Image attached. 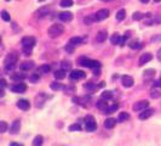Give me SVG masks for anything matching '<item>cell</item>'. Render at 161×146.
<instances>
[{"mask_svg":"<svg viewBox=\"0 0 161 146\" xmlns=\"http://www.w3.org/2000/svg\"><path fill=\"white\" fill-rule=\"evenodd\" d=\"M127 119H130V114L127 112H120L119 113V117H118L119 122H126Z\"/></svg>","mask_w":161,"mask_h":146,"instance_id":"obj_25","label":"cell"},{"mask_svg":"<svg viewBox=\"0 0 161 146\" xmlns=\"http://www.w3.org/2000/svg\"><path fill=\"white\" fill-rule=\"evenodd\" d=\"M5 2H10V0H5Z\"/></svg>","mask_w":161,"mask_h":146,"instance_id":"obj_58","label":"cell"},{"mask_svg":"<svg viewBox=\"0 0 161 146\" xmlns=\"http://www.w3.org/2000/svg\"><path fill=\"white\" fill-rule=\"evenodd\" d=\"M154 2H155V3H160V2H161V0H154Z\"/></svg>","mask_w":161,"mask_h":146,"instance_id":"obj_54","label":"cell"},{"mask_svg":"<svg viewBox=\"0 0 161 146\" xmlns=\"http://www.w3.org/2000/svg\"><path fill=\"white\" fill-rule=\"evenodd\" d=\"M61 6L62 8H70V6H73V2L71 0H62Z\"/></svg>","mask_w":161,"mask_h":146,"instance_id":"obj_34","label":"cell"},{"mask_svg":"<svg viewBox=\"0 0 161 146\" xmlns=\"http://www.w3.org/2000/svg\"><path fill=\"white\" fill-rule=\"evenodd\" d=\"M10 146H23L22 144H18V142H12Z\"/></svg>","mask_w":161,"mask_h":146,"instance_id":"obj_52","label":"cell"},{"mask_svg":"<svg viewBox=\"0 0 161 146\" xmlns=\"http://www.w3.org/2000/svg\"><path fill=\"white\" fill-rule=\"evenodd\" d=\"M53 146H64V145H53Z\"/></svg>","mask_w":161,"mask_h":146,"instance_id":"obj_56","label":"cell"},{"mask_svg":"<svg viewBox=\"0 0 161 146\" xmlns=\"http://www.w3.org/2000/svg\"><path fill=\"white\" fill-rule=\"evenodd\" d=\"M118 108H119V105H118V104H114L113 106L108 107V108L106 110V112H104V113H113V112H115Z\"/></svg>","mask_w":161,"mask_h":146,"instance_id":"obj_33","label":"cell"},{"mask_svg":"<svg viewBox=\"0 0 161 146\" xmlns=\"http://www.w3.org/2000/svg\"><path fill=\"white\" fill-rule=\"evenodd\" d=\"M11 91L12 93H24L26 90H27V85L24 84V83H17V84H14V85H11Z\"/></svg>","mask_w":161,"mask_h":146,"instance_id":"obj_9","label":"cell"},{"mask_svg":"<svg viewBox=\"0 0 161 146\" xmlns=\"http://www.w3.org/2000/svg\"><path fill=\"white\" fill-rule=\"evenodd\" d=\"M35 44H36V40L34 37H24L22 39V46L23 48H32L33 49V46Z\"/></svg>","mask_w":161,"mask_h":146,"instance_id":"obj_7","label":"cell"},{"mask_svg":"<svg viewBox=\"0 0 161 146\" xmlns=\"http://www.w3.org/2000/svg\"><path fill=\"white\" fill-rule=\"evenodd\" d=\"M64 77H65V71H64V69H58V71L55 72V78H56V79L61 81V79H63Z\"/></svg>","mask_w":161,"mask_h":146,"instance_id":"obj_24","label":"cell"},{"mask_svg":"<svg viewBox=\"0 0 161 146\" xmlns=\"http://www.w3.org/2000/svg\"><path fill=\"white\" fill-rule=\"evenodd\" d=\"M128 37H130V33H126V35H124V37L121 38V40H120V45H121V46L125 45V43H126V40H127Z\"/></svg>","mask_w":161,"mask_h":146,"instance_id":"obj_41","label":"cell"},{"mask_svg":"<svg viewBox=\"0 0 161 146\" xmlns=\"http://www.w3.org/2000/svg\"><path fill=\"white\" fill-rule=\"evenodd\" d=\"M85 128L87 131H95L97 129V123H96L93 116H86L85 117Z\"/></svg>","mask_w":161,"mask_h":146,"instance_id":"obj_3","label":"cell"},{"mask_svg":"<svg viewBox=\"0 0 161 146\" xmlns=\"http://www.w3.org/2000/svg\"><path fill=\"white\" fill-rule=\"evenodd\" d=\"M112 98H113V93L112 91H104V93H102V99L103 100H109Z\"/></svg>","mask_w":161,"mask_h":146,"instance_id":"obj_37","label":"cell"},{"mask_svg":"<svg viewBox=\"0 0 161 146\" xmlns=\"http://www.w3.org/2000/svg\"><path fill=\"white\" fill-rule=\"evenodd\" d=\"M23 52L26 56H29L32 54V48H23Z\"/></svg>","mask_w":161,"mask_h":146,"instance_id":"obj_43","label":"cell"},{"mask_svg":"<svg viewBox=\"0 0 161 146\" xmlns=\"http://www.w3.org/2000/svg\"><path fill=\"white\" fill-rule=\"evenodd\" d=\"M156 57H157V60L161 62V48L157 50V52H156Z\"/></svg>","mask_w":161,"mask_h":146,"instance_id":"obj_49","label":"cell"},{"mask_svg":"<svg viewBox=\"0 0 161 146\" xmlns=\"http://www.w3.org/2000/svg\"><path fill=\"white\" fill-rule=\"evenodd\" d=\"M69 130H70V131H80V130H81V125H80V123L71 124V125L69 127Z\"/></svg>","mask_w":161,"mask_h":146,"instance_id":"obj_31","label":"cell"},{"mask_svg":"<svg viewBox=\"0 0 161 146\" xmlns=\"http://www.w3.org/2000/svg\"><path fill=\"white\" fill-rule=\"evenodd\" d=\"M20 129H21V121L20 119H16V121L12 122V124L10 127V134L16 135V134H18Z\"/></svg>","mask_w":161,"mask_h":146,"instance_id":"obj_10","label":"cell"},{"mask_svg":"<svg viewBox=\"0 0 161 146\" xmlns=\"http://www.w3.org/2000/svg\"><path fill=\"white\" fill-rule=\"evenodd\" d=\"M107 37H108L107 31H101V32L97 34V37H96V41H97V43H103V41L107 39Z\"/></svg>","mask_w":161,"mask_h":146,"instance_id":"obj_18","label":"cell"},{"mask_svg":"<svg viewBox=\"0 0 161 146\" xmlns=\"http://www.w3.org/2000/svg\"><path fill=\"white\" fill-rule=\"evenodd\" d=\"M148 106H149V101H148V100H140V101H138V102H136V104L133 105V111H136V112H142V111L147 110Z\"/></svg>","mask_w":161,"mask_h":146,"instance_id":"obj_5","label":"cell"},{"mask_svg":"<svg viewBox=\"0 0 161 146\" xmlns=\"http://www.w3.org/2000/svg\"><path fill=\"white\" fill-rule=\"evenodd\" d=\"M79 63L84 66V67H89V68H99L101 67V62L97 60H91L87 57H80L79 58Z\"/></svg>","mask_w":161,"mask_h":146,"instance_id":"obj_2","label":"cell"},{"mask_svg":"<svg viewBox=\"0 0 161 146\" xmlns=\"http://www.w3.org/2000/svg\"><path fill=\"white\" fill-rule=\"evenodd\" d=\"M43 142H44V138L41 135H36L33 140V146H43Z\"/></svg>","mask_w":161,"mask_h":146,"instance_id":"obj_23","label":"cell"},{"mask_svg":"<svg viewBox=\"0 0 161 146\" xmlns=\"http://www.w3.org/2000/svg\"><path fill=\"white\" fill-rule=\"evenodd\" d=\"M125 17H126V10L121 9V10H119V11L116 12V20H118V21H122Z\"/></svg>","mask_w":161,"mask_h":146,"instance_id":"obj_27","label":"cell"},{"mask_svg":"<svg viewBox=\"0 0 161 146\" xmlns=\"http://www.w3.org/2000/svg\"><path fill=\"white\" fill-rule=\"evenodd\" d=\"M69 76H70V78H71L73 81H80V79H84V78L86 77L85 72L79 71V69H74V71H71V73H70Z\"/></svg>","mask_w":161,"mask_h":146,"instance_id":"obj_6","label":"cell"},{"mask_svg":"<svg viewBox=\"0 0 161 146\" xmlns=\"http://www.w3.org/2000/svg\"><path fill=\"white\" fill-rule=\"evenodd\" d=\"M155 76V71L154 69H147L145 72H144V77L145 78H151V77H154Z\"/></svg>","mask_w":161,"mask_h":146,"instance_id":"obj_35","label":"cell"},{"mask_svg":"<svg viewBox=\"0 0 161 146\" xmlns=\"http://www.w3.org/2000/svg\"><path fill=\"white\" fill-rule=\"evenodd\" d=\"M26 78V76L24 75H20V73H17V75H14L12 76V79L14 81H22V79H24Z\"/></svg>","mask_w":161,"mask_h":146,"instance_id":"obj_40","label":"cell"},{"mask_svg":"<svg viewBox=\"0 0 161 146\" xmlns=\"http://www.w3.org/2000/svg\"><path fill=\"white\" fill-rule=\"evenodd\" d=\"M71 18H73V14L71 12L64 11V12L59 14V20L63 21V22H69V21H71Z\"/></svg>","mask_w":161,"mask_h":146,"instance_id":"obj_14","label":"cell"},{"mask_svg":"<svg viewBox=\"0 0 161 146\" xmlns=\"http://www.w3.org/2000/svg\"><path fill=\"white\" fill-rule=\"evenodd\" d=\"M154 87H157V88H161V79H157L154 82Z\"/></svg>","mask_w":161,"mask_h":146,"instance_id":"obj_46","label":"cell"},{"mask_svg":"<svg viewBox=\"0 0 161 146\" xmlns=\"http://www.w3.org/2000/svg\"><path fill=\"white\" fill-rule=\"evenodd\" d=\"M38 79H39V75H38V73H35L33 77H30V81H32V82H35V81H38Z\"/></svg>","mask_w":161,"mask_h":146,"instance_id":"obj_47","label":"cell"},{"mask_svg":"<svg viewBox=\"0 0 161 146\" xmlns=\"http://www.w3.org/2000/svg\"><path fill=\"white\" fill-rule=\"evenodd\" d=\"M29 101L28 100H20V101H17V107L20 108V110H23V111H27V110H29Z\"/></svg>","mask_w":161,"mask_h":146,"instance_id":"obj_16","label":"cell"},{"mask_svg":"<svg viewBox=\"0 0 161 146\" xmlns=\"http://www.w3.org/2000/svg\"><path fill=\"white\" fill-rule=\"evenodd\" d=\"M50 69H51V67L49 65H43V66H40L36 69V73H38V75H41V73H49Z\"/></svg>","mask_w":161,"mask_h":146,"instance_id":"obj_22","label":"cell"},{"mask_svg":"<svg viewBox=\"0 0 161 146\" xmlns=\"http://www.w3.org/2000/svg\"><path fill=\"white\" fill-rule=\"evenodd\" d=\"M121 83H122V85H124L125 88H131V87L133 85L134 81H133V78L130 77V76H124V77L121 78Z\"/></svg>","mask_w":161,"mask_h":146,"instance_id":"obj_12","label":"cell"},{"mask_svg":"<svg viewBox=\"0 0 161 146\" xmlns=\"http://www.w3.org/2000/svg\"><path fill=\"white\" fill-rule=\"evenodd\" d=\"M93 73H95V76H97V77H98V76L101 75V71H99V69H96Z\"/></svg>","mask_w":161,"mask_h":146,"instance_id":"obj_51","label":"cell"},{"mask_svg":"<svg viewBox=\"0 0 161 146\" xmlns=\"http://www.w3.org/2000/svg\"><path fill=\"white\" fill-rule=\"evenodd\" d=\"M149 2V0H140V3H143V4H147Z\"/></svg>","mask_w":161,"mask_h":146,"instance_id":"obj_53","label":"cell"},{"mask_svg":"<svg viewBox=\"0 0 161 146\" xmlns=\"http://www.w3.org/2000/svg\"><path fill=\"white\" fill-rule=\"evenodd\" d=\"M153 58V55L150 52H145L139 57V66H143L144 63H148Z\"/></svg>","mask_w":161,"mask_h":146,"instance_id":"obj_13","label":"cell"},{"mask_svg":"<svg viewBox=\"0 0 161 146\" xmlns=\"http://www.w3.org/2000/svg\"><path fill=\"white\" fill-rule=\"evenodd\" d=\"M65 50H67L68 52H73V51H74V45H71V44H68V45L65 46Z\"/></svg>","mask_w":161,"mask_h":146,"instance_id":"obj_44","label":"cell"},{"mask_svg":"<svg viewBox=\"0 0 161 146\" xmlns=\"http://www.w3.org/2000/svg\"><path fill=\"white\" fill-rule=\"evenodd\" d=\"M108 16H109V10H108V9H101V10L97 11V14H96L97 21H103V20L108 18Z\"/></svg>","mask_w":161,"mask_h":146,"instance_id":"obj_11","label":"cell"},{"mask_svg":"<svg viewBox=\"0 0 161 146\" xmlns=\"http://www.w3.org/2000/svg\"><path fill=\"white\" fill-rule=\"evenodd\" d=\"M61 65H62V69H64L65 72L69 71V69H71V63L69 61H63Z\"/></svg>","mask_w":161,"mask_h":146,"instance_id":"obj_32","label":"cell"},{"mask_svg":"<svg viewBox=\"0 0 161 146\" xmlns=\"http://www.w3.org/2000/svg\"><path fill=\"white\" fill-rule=\"evenodd\" d=\"M85 23L86 25H91V23H93L95 21H97V18H96V14H93V15H90V16H87V17H85Z\"/></svg>","mask_w":161,"mask_h":146,"instance_id":"obj_29","label":"cell"},{"mask_svg":"<svg viewBox=\"0 0 161 146\" xmlns=\"http://www.w3.org/2000/svg\"><path fill=\"white\" fill-rule=\"evenodd\" d=\"M81 43H83V39L80 38V37H73V38L69 40V44H71V45H74V46L79 45V44H81Z\"/></svg>","mask_w":161,"mask_h":146,"instance_id":"obj_26","label":"cell"},{"mask_svg":"<svg viewBox=\"0 0 161 146\" xmlns=\"http://www.w3.org/2000/svg\"><path fill=\"white\" fill-rule=\"evenodd\" d=\"M153 113H154L153 108H147L139 113V119H148L150 116H153Z\"/></svg>","mask_w":161,"mask_h":146,"instance_id":"obj_15","label":"cell"},{"mask_svg":"<svg viewBox=\"0 0 161 146\" xmlns=\"http://www.w3.org/2000/svg\"><path fill=\"white\" fill-rule=\"evenodd\" d=\"M51 89L52 90H62V89H64V87L61 84V83H57V82H53V83H51Z\"/></svg>","mask_w":161,"mask_h":146,"instance_id":"obj_30","label":"cell"},{"mask_svg":"<svg viewBox=\"0 0 161 146\" xmlns=\"http://www.w3.org/2000/svg\"><path fill=\"white\" fill-rule=\"evenodd\" d=\"M63 32H64V27H63L62 25L55 23V25H52V26L49 28L47 34H49L50 38L55 39V38H57V37H59L61 34H63Z\"/></svg>","mask_w":161,"mask_h":146,"instance_id":"obj_1","label":"cell"},{"mask_svg":"<svg viewBox=\"0 0 161 146\" xmlns=\"http://www.w3.org/2000/svg\"><path fill=\"white\" fill-rule=\"evenodd\" d=\"M17 61H18V54L11 52L5 57V66L6 65H14L15 66V63H17Z\"/></svg>","mask_w":161,"mask_h":146,"instance_id":"obj_8","label":"cell"},{"mask_svg":"<svg viewBox=\"0 0 161 146\" xmlns=\"http://www.w3.org/2000/svg\"><path fill=\"white\" fill-rule=\"evenodd\" d=\"M86 88H87L89 90H93V89H96V87H95L93 84H91V83H89V84H86Z\"/></svg>","mask_w":161,"mask_h":146,"instance_id":"obj_48","label":"cell"},{"mask_svg":"<svg viewBox=\"0 0 161 146\" xmlns=\"http://www.w3.org/2000/svg\"><path fill=\"white\" fill-rule=\"evenodd\" d=\"M144 17H145V15L142 14V12H134V14H133V20H134V21H139V20H142V18H144Z\"/></svg>","mask_w":161,"mask_h":146,"instance_id":"obj_36","label":"cell"},{"mask_svg":"<svg viewBox=\"0 0 161 146\" xmlns=\"http://www.w3.org/2000/svg\"><path fill=\"white\" fill-rule=\"evenodd\" d=\"M39 2H45V0H39Z\"/></svg>","mask_w":161,"mask_h":146,"instance_id":"obj_57","label":"cell"},{"mask_svg":"<svg viewBox=\"0 0 161 146\" xmlns=\"http://www.w3.org/2000/svg\"><path fill=\"white\" fill-rule=\"evenodd\" d=\"M6 129H8V124L4 121H2L0 122V133H5Z\"/></svg>","mask_w":161,"mask_h":146,"instance_id":"obj_39","label":"cell"},{"mask_svg":"<svg viewBox=\"0 0 161 146\" xmlns=\"http://www.w3.org/2000/svg\"><path fill=\"white\" fill-rule=\"evenodd\" d=\"M120 40H121V38H120V35H119L118 33L113 34V35H112V38H110V41H112V44H113V45L120 44Z\"/></svg>","mask_w":161,"mask_h":146,"instance_id":"obj_28","label":"cell"},{"mask_svg":"<svg viewBox=\"0 0 161 146\" xmlns=\"http://www.w3.org/2000/svg\"><path fill=\"white\" fill-rule=\"evenodd\" d=\"M102 2H113V0H102Z\"/></svg>","mask_w":161,"mask_h":146,"instance_id":"obj_55","label":"cell"},{"mask_svg":"<svg viewBox=\"0 0 161 146\" xmlns=\"http://www.w3.org/2000/svg\"><path fill=\"white\" fill-rule=\"evenodd\" d=\"M115 124H116V119H114V118H108V119L104 121V127H106L107 129H112V128H114Z\"/></svg>","mask_w":161,"mask_h":146,"instance_id":"obj_19","label":"cell"},{"mask_svg":"<svg viewBox=\"0 0 161 146\" xmlns=\"http://www.w3.org/2000/svg\"><path fill=\"white\" fill-rule=\"evenodd\" d=\"M96 106H97V108H98V110L104 111V112H106V110L109 107V106H108V104H107V101H104V100H99V101H97Z\"/></svg>","mask_w":161,"mask_h":146,"instance_id":"obj_21","label":"cell"},{"mask_svg":"<svg viewBox=\"0 0 161 146\" xmlns=\"http://www.w3.org/2000/svg\"><path fill=\"white\" fill-rule=\"evenodd\" d=\"M50 10H51V8H50V6H45V8H41V9H39V11L36 12V14H38V17H44V16L49 15Z\"/></svg>","mask_w":161,"mask_h":146,"instance_id":"obj_20","label":"cell"},{"mask_svg":"<svg viewBox=\"0 0 161 146\" xmlns=\"http://www.w3.org/2000/svg\"><path fill=\"white\" fill-rule=\"evenodd\" d=\"M130 48H131V49H139V48H140V44H139L138 41H132V43L130 44Z\"/></svg>","mask_w":161,"mask_h":146,"instance_id":"obj_42","label":"cell"},{"mask_svg":"<svg viewBox=\"0 0 161 146\" xmlns=\"http://www.w3.org/2000/svg\"><path fill=\"white\" fill-rule=\"evenodd\" d=\"M47 99H49V95H46L45 93H39V94L35 96V100H34L35 107H36V108H41V107L44 106V104L46 102Z\"/></svg>","mask_w":161,"mask_h":146,"instance_id":"obj_4","label":"cell"},{"mask_svg":"<svg viewBox=\"0 0 161 146\" xmlns=\"http://www.w3.org/2000/svg\"><path fill=\"white\" fill-rule=\"evenodd\" d=\"M150 95H151V98H154V99H157V98H159V91H156V90H153Z\"/></svg>","mask_w":161,"mask_h":146,"instance_id":"obj_45","label":"cell"},{"mask_svg":"<svg viewBox=\"0 0 161 146\" xmlns=\"http://www.w3.org/2000/svg\"><path fill=\"white\" fill-rule=\"evenodd\" d=\"M0 83H2V89H4V88L6 87V81H5L4 78H3L2 81H0Z\"/></svg>","mask_w":161,"mask_h":146,"instance_id":"obj_50","label":"cell"},{"mask_svg":"<svg viewBox=\"0 0 161 146\" xmlns=\"http://www.w3.org/2000/svg\"><path fill=\"white\" fill-rule=\"evenodd\" d=\"M2 18H3L4 21L9 22V21H10V15H9V12L5 11V10H3V11H2Z\"/></svg>","mask_w":161,"mask_h":146,"instance_id":"obj_38","label":"cell"},{"mask_svg":"<svg viewBox=\"0 0 161 146\" xmlns=\"http://www.w3.org/2000/svg\"><path fill=\"white\" fill-rule=\"evenodd\" d=\"M33 67H34V62H33V61H24V62H22L21 66H20V68H21L22 71H29V69H32Z\"/></svg>","mask_w":161,"mask_h":146,"instance_id":"obj_17","label":"cell"}]
</instances>
